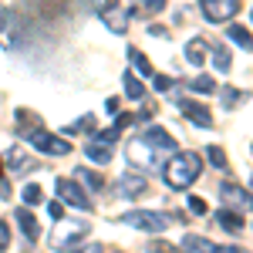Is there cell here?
<instances>
[{
  "label": "cell",
  "instance_id": "6da1fadb",
  "mask_svg": "<svg viewBox=\"0 0 253 253\" xmlns=\"http://www.w3.org/2000/svg\"><path fill=\"white\" fill-rule=\"evenodd\" d=\"M203 172V156L199 152H172L162 166V179L169 189H189Z\"/></svg>",
  "mask_w": 253,
  "mask_h": 253
},
{
  "label": "cell",
  "instance_id": "7a4b0ae2",
  "mask_svg": "<svg viewBox=\"0 0 253 253\" xmlns=\"http://www.w3.org/2000/svg\"><path fill=\"white\" fill-rule=\"evenodd\" d=\"M118 223L135 226V230H142V233H166V230L172 226V216L152 213V210H132V213H122V216H118Z\"/></svg>",
  "mask_w": 253,
  "mask_h": 253
},
{
  "label": "cell",
  "instance_id": "3957f363",
  "mask_svg": "<svg viewBox=\"0 0 253 253\" xmlns=\"http://www.w3.org/2000/svg\"><path fill=\"white\" fill-rule=\"evenodd\" d=\"M95 10L101 14L105 20V27L108 31H115V34H125L128 31V20H132V7H125L122 0H95Z\"/></svg>",
  "mask_w": 253,
  "mask_h": 253
},
{
  "label": "cell",
  "instance_id": "277c9868",
  "mask_svg": "<svg viewBox=\"0 0 253 253\" xmlns=\"http://www.w3.org/2000/svg\"><path fill=\"white\" fill-rule=\"evenodd\" d=\"M125 156H128V162H132L135 169H159V166H162V159H166L159 149H152L142 135L132 138V142L125 145Z\"/></svg>",
  "mask_w": 253,
  "mask_h": 253
},
{
  "label": "cell",
  "instance_id": "5b68a950",
  "mask_svg": "<svg viewBox=\"0 0 253 253\" xmlns=\"http://www.w3.org/2000/svg\"><path fill=\"white\" fill-rule=\"evenodd\" d=\"M24 135H27V142H31V145H34L38 152H44V156H68V152H71V145H68V142H61L58 135L44 132L41 125H34V128H27Z\"/></svg>",
  "mask_w": 253,
  "mask_h": 253
},
{
  "label": "cell",
  "instance_id": "8992f818",
  "mask_svg": "<svg viewBox=\"0 0 253 253\" xmlns=\"http://www.w3.org/2000/svg\"><path fill=\"white\" fill-rule=\"evenodd\" d=\"M199 7H203V17L213 24L233 20L240 14V0H199Z\"/></svg>",
  "mask_w": 253,
  "mask_h": 253
},
{
  "label": "cell",
  "instance_id": "52a82bcc",
  "mask_svg": "<svg viewBox=\"0 0 253 253\" xmlns=\"http://www.w3.org/2000/svg\"><path fill=\"white\" fill-rule=\"evenodd\" d=\"M88 230H91V223H68V219H61L58 230H54V247L68 250V247H75L78 240H84Z\"/></svg>",
  "mask_w": 253,
  "mask_h": 253
},
{
  "label": "cell",
  "instance_id": "ba28073f",
  "mask_svg": "<svg viewBox=\"0 0 253 253\" xmlns=\"http://www.w3.org/2000/svg\"><path fill=\"white\" fill-rule=\"evenodd\" d=\"M54 189H58L61 203H68V206H75V210H91V199H88V193L81 189L78 182H71V179H58Z\"/></svg>",
  "mask_w": 253,
  "mask_h": 253
},
{
  "label": "cell",
  "instance_id": "9c48e42d",
  "mask_svg": "<svg viewBox=\"0 0 253 253\" xmlns=\"http://www.w3.org/2000/svg\"><path fill=\"white\" fill-rule=\"evenodd\" d=\"M219 196H223V203H226L230 210H240V213H247L253 206V196L247 193V189H240L236 182H223V186H219Z\"/></svg>",
  "mask_w": 253,
  "mask_h": 253
},
{
  "label": "cell",
  "instance_id": "30bf717a",
  "mask_svg": "<svg viewBox=\"0 0 253 253\" xmlns=\"http://www.w3.org/2000/svg\"><path fill=\"white\" fill-rule=\"evenodd\" d=\"M145 189H149V182H145V175H142V172H125L122 179H118V193L128 196V199L142 196Z\"/></svg>",
  "mask_w": 253,
  "mask_h": 253
},
{
  "label": "cell",
  "instance_id": "8fae6325",
  "mask_svg": "<svg viewBox=\"0 0 253 253\" xmlns=\"http://www.w3.org/2000/svg\"><path fill=\"white\" fill-rule=\"evenodd\" d=\"M142 138H145V142H149L152 149H159L162 156H172V152H175V142H172V135H169L166 128H159V125H152V128H149V132H145Z\"/></svg>",
  "mask_w": 253,
  "mask_h": 253
},
{
  "label": "cell",
  "instance_id": "7c38bea8",
  "mask_svg": "<svg viewBox=\"0 0 253 253\" xmlns=\"http://www.w3.org/2000/svg\"><path fill=\"white\" fill-rule=\"evenodd\" d=\"M179 108H182V115L189 118L193 125H199V128H210V125H213L210 108H203V105H196V101H179Z\"/></svg>",
  "mask_w": 253,
  "mask_h": 253
},
{
  "label": "cell",
  "instance_id": "4fadbf2b",
  "mask_svg": "<svg viewBox=\"0 0 253 253\" xmlns=\"http://www.w3.org/2000/svg\"><path fill=\"white\" fill-rule=\"evenodd\" d=\"M216 223L233 236L243 233V213H240V210H219V213H216Z\"/></svg>",
  "mask_w": 253,
  "mask_h": 253
},
{
  "label": "cell",
  "instance_id": "5bb4252c",
  "mask_svg": "<svg viewBox=\"0 0 253 253\" xmlns=\"http://www.w3.org/2000/svg\"><path fill=\"white\" fill-rule=\"evenodd\" d=\"M14 219H17V223H20V233L27 236V240H31V243H34V240H38V236H41L38 216L31 213V210H27V206H24V210H17V213H14Z\"/></svg>",
  "mask_w": 253,
  "mask_h": 253
},
{
  "label": "cell",
  "instance_id": "9a60e30c",
  "mask_svg": "<svg viewBox=\"0 0 253 253\" xmlns=\"http://www.w3.org/2000/svg\"><path fill=\"white\" fill-rule=\"evenodd\" d=\"M84 156L91 159V162H98V166H108V162H112V145L91 138V142H84Z\"/></svg>",
  "mask_w": 253,
  "mask_h": 253
},
{
  "label": "cell",
  "instance_id": "2e32d148",
  "mask_svg": "<svg viewBox=\"0 0 253 253\" xmlns=\"http://www.w3.org/2000/svg\"><path fill=\"white\" fill-rule=\"evenodd\" d=\"M3 166H7L10 172H27V169H31V162H27V156H24L20 145H14V149L3 156Z\"/></svg>",
  "mask_w": 253,
  "mask_h": 253
},
{
  "label": "cell",
  "instance_id": "e0dca14e",
  "mask_svg": "<svg viewBox=\"0 0 253 253\" xmlns=\"http://www.w3.org/2000/svg\"><path fill=\"white\" fill-rule=\"evenodd\" d=\"M182 250H199V253H216L219 247H216L213 240H206V236H196V233H189V236H182Z\"/></svg>",
  "mask_w": 253,
  "mask_h": 253
},
{
  "label": "cell",
  "instance_id": "ac0fdd59",
  "mask_svg": "<svg viewBox=\"0 0 253 253\" xmlns=\"http://www.w3.org/2000/svg\"><path fill=\"white\" fill-rule=\"evenodd\" d=\"M206 51H210V47H206V41H189V44H186V61H189V64H193V68H199V64H206Z\"/></svg>",
  "mask_w": 253,
  "mask_h": 253
},
{
  "label": "cell",
  "instance_id": "d6986e66",
  "mask_svg": "<svg viewBox=\"0 0 253 253\" xmlns=\"http://www.w3.org/2000/svg\"><path fill=\"white\" fill-rule=\"evenodd\" d=\"M226 38L233 41V44H240V47L253 51V34H250V27H243V24H233V27L226 31Z\"/></svg>",
  "mask_w": 253,
  "mask_h": 253
},
{
  "label": "cell",
  "instance_id": "ffe728a7",
  "mask_svg": "<svg viewBox=\"0 0 253 253\" xmlns=\"http://www.w3.org/2000/svg\"><path fill=\"white\" fill-rule=\"evenodd\" d=\"M128 58H132V68H135L142 78H152V75H156V71H152V61L145 58L138 47H128Z\"/></svg>",
  "mask_w": 253,
  "mask_h": 253
},
{
  "label": "cell",
  "instance_id": "44dd1931",
  "mask_svg": "<svg viewBox=\"0 0 253 253\" xmlns=\"http://www.w3.org/2000/svg\"><path fill=\"white\" fill-rule=\"evenodd\" d=\"M213 64H216V71H223V75H226V71L233 68V58H230V51H226V47H216V51H213Z\"/></svg>",
  "mask_w": 253,
  "mask_h": 253
},
{
  "label": "cell",
  "instance_id": "7402d4cb",
  "mask_svg": "<svg viewBox=\"0 0 253 253\" xmlns=\"http://www.w3.org/2000/svg\"><path fill=\"white\" fill-rule=\"evenodd\" d=\"M125 95H128V98H142V95H145V88H142V81H138L135 75H132V71L125 75Z\"/></svg>",
  "mask_w": 253,
  "mask_h": 253
},
{
  "label": "cell",
  "instance_id": "603a6c76",
  "mask_svg": "<svg viewBox=\"0 0 253 253\" xmlns=\"http://www.w3.org/2000/svg\"><path fill=\"white\" fill-rule=\"evenodd\" d=\"M193 91H199V95H213V91H216V81L210 78V75H199V78L193 81Z\"/></svg>",
  "mask_w": 253,
  "mask_h": 253
},
{
  "label": "cell",
  "instance_id": "cb8c5ba5",
  "mask_svg": "<svg viewBox=\"0 0 253 253\" xmlns=\"http://www.w3.org/2000/svg\"><path fill=\"white\" fill-rule=\"evenodd\" d=\"M24 203H27V206H38L41 203V186L38 182H27V186H24Z\"/></svg>",
  "mask_w": 253,
  "mask_h": 253
},
{
  "label": "cell",
  "instance_id": "d4e9b609",
  "mask_svg": "<svg viewBox=\"0 0 253 253\" xmlns=\"http://www.w3.org/2000/svg\"><path fill=\"white\" fill-rule=\"evenodd\" d=\"M206 156H210V162H213L216 169H226V152H223L219 145H213V149H210Z\"/></svg>",
  "mask_w": 253,
  "mask_h": 253
},
{
  "label": "cell",
  "instance_id": "484cf974",
  "mask_svg": "<svg viewBox=\"0 0 253 253\" xmlns=\"http://www.w3.org/2000/svg\"><path fill=\"white\" fill-rule=\"evenodd\" d=\"M98 142H105V145H115V142H118V128H115V125H112V128H105V132H98Z\"/></svg>",
  "mask_w": 253,
  "mask_h": 253
},
{
  "label": "cell",
  "instance_id": "4316f807",
  "mask_svg": "<svg viewBox=\"0 0 253 253\" xmlns=\"http://www.w3.org/2000/svg\"><path fill=\"white\" fill-rule=\"evenodd\" d=\"M78 175L88 182V186H91V189H101V175H98V172H91V169H81Z\"/></svg>",
  "mask_w": 253,
  "mask_h": 253
},
{
  "label": "cell",
  "instance_id": "83f0119b",
  "mask_svg": "<svg viewBox=\"0 0 253 253\" xmlns=\"http://www.w3.org/2000/svg\"><path fill=\"white\" fill-rule=\"evenodd\" d=\"M152 84H156L159 91H169V88H172V78H166V75H152Z\"/></svg>",
  "mask_w": 253,
  "mask_h": 253
},
{
  "label": "cell",
  "instance_id": "f1b7e54d",
  "mask_svg": "<svg viewBox=\"0 0 253 253\" xmlns=\"http://www.w3.org/2000/svg\"><path fill=\"white\" fill-rule=\"evenodd\" d=\"M189 210H193L196 216H203V213H206V203H203V199H196V196H189Z\"/></svg>",
  "mask_w": 253,
  "mask_h": 253
},
{
  "label": "cell",
  "instance_id": "f546056e",
  "mask_svg": "<svg viewBox=\"0 0 253 253\" xmlns=\"http://www.w3.org/2000/svg\"><path fill=\"white\" fill-rule=\"evenodd\" d=\"M7 243H10V226H7V223H0V250H3Z\"/></svg>",
  "mask_w": 253,
  "mask_h": 253
},
{
  "label": "cell",
  "instance_id": "4dcf8cb0",
  "mask_svg": "<svg viewBox=\"0 0 253 253\" xmlns=\"http://www.w3.org/2000/svg\"><path fill=\"white\" fill-rule=\"evenodd\" d=\"M61 213H64V203H51V216L61 219Z\"/></svg>",
  "mask_w": 253,
  "mask_h": 253
},
{
  "label": "cell",
  "instance_id": "1f68e13d",
  "mask_svg": "<svg viewBox=\"0 0 253 253\" xmlns=\"http://www.w3.org/2000/svg\"><path fill=\"white\" fill-rule=\"evenodd\" d=\"M3 17H7V14H3V7H0V20H3Z\"/></svg>",
  "mask_w": 253,
  "mask_h": 253
}]
</instances>
